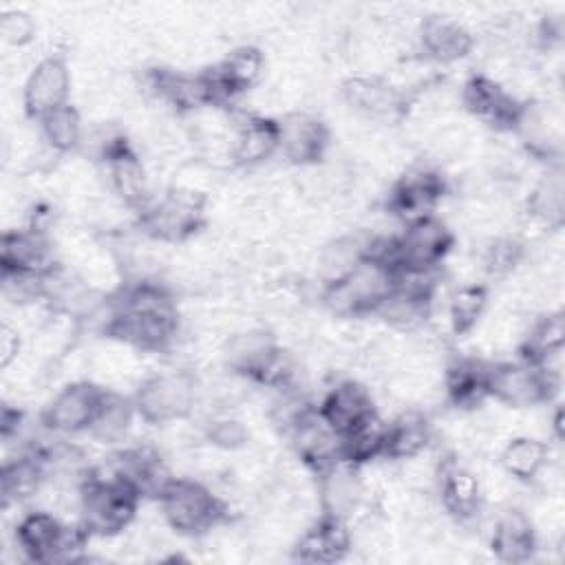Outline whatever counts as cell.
I'll return each instance as SVG.
<instances>
[{
    "mask_svg": "<svg viewBox=\"0 0 565 565\" xmlns=\"http://www.w3.org/2000/svg\"><path fill=\"white\" fill-rule=\"evenodd\" d=\"M95 322L102 335L137 353H166L181 331L177 296L161 278L124 280L106 296Z\"/></svg>",
    "mask_w": 565,
    "mask_h": 565,
    "instance_id": "1",
    "label": "cell"
},
{
    "mask_svg": "<svg viewBox=\"0 0 565 565\" xmlns=\"http://www.w3.org/2000/svg\"><path fill=\"white\" fill-rule=\"evenodd\" d=\"M397 285V269L377 256H364L347 274L320 285V302L335 320L375 316Z\"/></svg>",
    "mask_w": 565,
    "mask_h": 565,
    "instance_id": "2",
    "label": "cell"
},
{
    "mask_svg": "<svg viewBox=\"0 0 565 565\" xmlns=\"http://www.w3.org/2000/svg\"><path fill=\"white\" fill-rule=\"evenodd\" d=\"M141 505V494L124 479L90 468L79 486V523L95 539H115L126 532Z\"/></svg>",
    "mask_w": 565,
    "mask_h": 565,
    "instance_id": "3",
    "label": "cell"
},
{
    "mask_svg": "<svg viewBox=\"0 0 565 565\" xmlns=\"http://www.w3.org/2000/svg\"><path fill=\"white\" fill-rule=\"evenodd\" d=\"M154 501L163 523L179 536H207L230 523V505L196 477H172Z\"/></svg>",
    "mask_w": 565,
    "mask_h": 565,
    "instance_id": "4",
    "label": "cell"
},
{
    "mask_svg": "<svg viewBox=\"0 0 565 565\" xmlns=\"http://www.w3.org/2000/svg\"><path fill=\"white\" fill-rule=\"evenodd\" d=\"M203 194L168 185L159 199L135 216V227L141 236L161 245H185L196 238L207 225Z\"/></svg>",
    "mask_w": 565,
    "mask_h": 565,
    "instance_id": "5",
    "label": "cell"
},
{
    "mask_svg": "<svg viewBox=\"0 0 565 565\" xmlns=\"http://www.w3.org/2000/svg\"><path fill=\"white\" fill-rule=\"evenodd\" d=\"M199 377L188 369H168L146 375L132 397L137 417L148 426H168L188 419L199 406Z\"/></svg>",
    "mask_w": 565,
    "mask_h": 565,
    "instance_id": "6",
    "label": "cell"
},
{
    "mask_svg": "<svg viewBox=\"0 0 565 565\" xmlns=\"http://www.w3.org/2000/svg\"><path fill=\"white\" fill-rule=\"evenodd\" d=\"M490 399L512 411L550 406L561 391V375L523 360L490 362Z\"/></svg>",
    "mask_w": 565,
    "mask_h": 565,
    "instance_id": "7",
    "label": "cell"
},
{
    "mask_svg": "<svg viewBox=\"0 0 565 565\" xmlns=\"http://www.w3.org/2000/svg\"><path fill=\"white\" fill-rule=\"evenodd\" d=\"M457 243L455 232L437 214L406 223L393 234V267L397 274L439 271Z\"/></svg>",
    "mask_w": 565,
    "mask_h": 565,
    "instance_id": "8",
    "label": "cell"
},
{
    "mask_svg": "<svg viewBox=\"0 0 565 565\" xmlns=\"http://www.w3.org/2000/svg\"><path fill=\"white\" fill-rule=\"evenodd\" d=\"M340 99L355 115L388 124L411 115L415 90L404 88L384 75H349L340 82Z\"/></svg>",
    "mask_w": 565,
    "mask_h": 565,
    "instance_id": "9",
    "label": "cell"
},
{
    "mask_svg": "<svg viewBox=\"0 0 565 565\" xmlns=\"http://www.w3.org/2000/svg\"><path fill=\"white\" fill-rule=\"evenodd\" d=\"M525 102L490 73H472L459 88V106L466 115L503 135L514 132Z\"/></svg>",
    "mask_w": 565,
    "mask_h": 565,
    "instance_id": "10",
    "label": "cell"
},
{
    "mask_svg": "<svg viewBox=\"0 0 565 565\" xmlns=\"http://www.w3.org/2000/svg\"><path fill=\"white\" fill-rule=\"evenodd\" d=\"M99 161L104 163L110 192L126 210H130L137 216L152 203L154 196L150 188L148 168L124 130H119L110 139Z\"/></svg>",
    "mask_w": 565,
    "mask_h": 565,
    "instance_id": "11",
    "label": "cell"
},
{
    "mask_svg": "<svg viewBox=\"0 0 565 565\" xmlns=\"http://www.w3.org/2000/svg\"><path fill=\"white\" fill-rule=\"evenodd\" d=\"M448 194V179L433 166L406 168L388 188L384 210L402 225L437 214L435 210Z\"/></svg>",
    "mask_w": 565,
    "mask_h": 565,
    "instance_id": "12",
    "label": "cell"
},
{
    "mask_svg": "<svg viewBox=\"0 0 565 565\" xmlns=\"http://www.w3.org/2000/svg\"><path fill=\"white\" fill-rule=\"evenodd\" d=\"M435 490L439 508L459 525L475 523L483 512L481 475L463 463L455 452H446L435 463Z\"/></svg>",
    "mask_w": 565,
    "mask_h": 565,
    "instance_id": "13",
    "label": "cell"
},
{
    "mask_svg": "<svg viewBox=\"0 0 565 565\" xmlns=\"http://www.w3.org/2000/svg\"><path fill=\"white\" fill-rule=\"evenodd\" d=\"M106 391L108 386L95 380H73L64 384L42 408V428L60 437L88 433Z\"/></svg>",
    "mask_w": 565,
    "mask_h": 565,
    "instance_id": "14",
    "label": "cell"
},
{
    "mask_svg": "<svg viewBox=\"0 0 565 565\" xmlns=\"http://www.w3.org/2000/svg\"><path fill=\"white\" fill-rule=\"evenodd\" d=\"M150 97L170 108L179 117L199 115L214 108V93L205 71L190 73L168 66L148 68L141 77Z\"/></svg>",
    "mask_w": 565,
    "mask_h": 565,
    "instance_id": "15",
    "label": "cell"
},
{
    "mask_svg": "<svg viewBox=\"0 0 565 565\" xmlns=\"http://www.w3.org/2000/svg\"><path fill=\"white\" fill-rule=\"evenodd\" d=\"M71 68L62 53L40 57L22 84V113L31 121H40L49 113L71 104Z\"/></svg>",
    "mask_w": 565,
    "mask_h": 565,
    "instance_id": "16",
    "label": "cell"
},
{
    "mask_svg": "<svg viewBox=\"0 0 565 565\" xmlns=\"http://www.w3.org/2000/svg\"><path fill=\"white\" fill-rule=\"evenodd\" d=\"M265 53L254 44L234 46L223 60L203 68L214 93V108L232 106L238 97L254 90L265 77Z\"/></svg>",
    "mask_w": 565,
    "mask_h": 565,
    "instance_id": "17",
    "label": "cell"
},
{
    "mask_svg": "<svg viewBox=\"0 0 565 565\" xmlns=\"http://www.w3.org/2000/svg\"><path fill=\"white\" fill-rule=\"evenodd\" d=\"M278 154L294 168H318L331 148V128L324 119L307 110H287L278 117Z\"/></svg>",
    "mask_w": 565,
    "mask_h": 565,
    "instance_id": "18",
    "label": "cell"
},
{
    "mask_svg": "<svg viewBox=\"0 0 565 565\" xmlns=\"http://www.w3.org/2000/svg\"><path fill=\"white\" fill-rule=\"evenodd\" d=\"M296 461L318 477L340 461V435L320 417L316 404L309 406L285 433Z\"/></svg>",
    "mask_w": 565,
    "mask_h": 565,
    "instance_id": "19",
    "label": "cell"
},
{
    "mask_svg": "<svg viewBox=\"0 0 565 565\" xmlns=\"http://www.w3.org/2000/svg\"><path fill=\"white\" fill-rule=\"evenodd\" d=\"M353 552V530L347 519L318 514L291 543V558L313 565L344 561Z\"/></svg>",
    "mask_w": 565,
    "mask_h": 565,
    "instance_id": "20",
    "label": "cell"
},
{
    "mask_svg": "<svg viewBox=\"0 0 565 565\" xmlns=\"http://www.w3.org/2000/svg\"><path fill=\"white\" fill-rule=\"evenodd\" d=\"M280 148V126L278 117L245 113L232 126L230 139V166L238 170H254L278 154Z\"/></svg>",
    "mask_w": 565,
    "mask_h": 565,
    "instance_id": "21",
    "label": "cell"
},
{
    "mask_svg": "<svg viewBox=\"0 0 565 565\" xmlns=\"http://www.w3.org/2000/svg\"><path fill=\"white\" fill-rule=\"evenodd\" d=\"M417 46L424 60L448 66L466 60L475 51L477 38L452 15L428 13L417 24Z\"/></svg>",
    "mask_w": 565,
    "mask_h": 565,
    "instance_id": "22",
    "label": "cell"
},
{
    "mask_svg": "<svg viewBox=\"0 0 565 565\" xmlns=\"http://www.w3.org/2000/svg\"><path fill=\"white\" fill-rule=\"evenodd\" d=\"M490 360L455 355L441 371V397L459 413H475L490 399Z\"/></svg>",
    "mask_w": 565,
    "mask_h": 565,
    "instance_id": "23",
    "label": "cell"
},
{
    "mask_svg": "<svg viewBox=\"0 0 565 565\" xmlns=\"http://www.w3.org/2000/svg\"><path fill=\"white\" fill-rule=\"evenodd\" d=\"M55 243L49 230L22 225L4 230L0 236V271L44 274L55 267Z\"/></svg>",
    "mask_w": 565,
    "mask_h": 565,
    "instance_id": "24",
    "label": "cell"
},
{
    "mask_svg": "<svg viewBox=\"0 0 565 565\" xmlns=\"http://www.w3.org/2000/svg\"><path fill=\"white\" fill-rule=\"evenodd\" d=\"M488 547L501 563H530L539 552V527L519 505H505L490 530Z\"/></svg>",
    "mask_w": 565,
    "mask_h": 565,
    "instance_id": "25",
    "label": "cell"
},
{
    "mask_svg": "<svg viewBox=\"0 0 565 565\" xmlns=\"http://www.w3.org/2000/svg\"><path fill=\"white\" fill-rule=\"evenodd\" d=\"M316 408H318L320 417L340 437L377 411L371 388L355 377H342V380L333 382L322 393Z\"/></svg>",
    "mask_w": 565,
    "mask_h": 565,
    "instance_id": "26",
    "label": "cell"
},
{
    "mask_svg": "<svg viewBox=\"0 0 565 565\" xmlns=\"http://www.w3.org/2000/svg\"><path fill=\"white\" fill-rule=\"evenodd\" d=\"M362 468L338 461L316 477V497L322 514L351 521L366 503V486L360 475Z\"/></svg>",
    "mask_w": 565,
    "mask_h": 565,
    "instance_id": "27",
    "label": "cell"
},
{
    "mask_svg": "<svg viewBox=\"0 0 565 565\" xmlns=\"http://www.w3.org/2000/svg\"><path fill=\"white\" fill-rule=\"evenodd\" d=\"M565 347V318L561 309L541 311L521 333L516 355L523 362L539 364L561 375V358Z\"/></svg>",
    "mask_w": 565,
    "mask_h": 565,
    "instance_id": "28",
    "label": "cell"
},
{
    "mask_svg": "<svg viewBox=\"0 0 565 565\" xmlns=\"http://www.w3.org/2000/svg\"><path fill=\"white\" fill-rule=\"evenodd\" d=\"M108 472L130 483L141 494V499L146 497L157 499L163 486L174 477L168 470L161 452L150 444L128 446L117 450L113 455Z\"/></svg>",
    "mask_w": 565,
    "mask_h": 565,
    "instance_id": "29",
    "label": "cell"
},
{
    "mask_svg": "<svg viewBox=\"0 0 565 565\" xmlns=\"http://www.w3.org/2000/svg\"><path fill=\"white\" fill-rule=\"evenodd\" d=\"M68 523L51 510H31L15 523V547L29 563H57Z\"/></svg>",
    "mask_w": 565,
    "mask_h": 565,
    "instance_id": "30",
    "label": "cell"
},
{
    "mask_svg": "<svg viewBox=\"0 0 565 565\" xmlns=\"http://www.w3.org/2000/svg\"><path fill=\"white\" fill-rule=\"evenodd\" d=\"M527 227H534V236H547L558 232L565 218V183L561 163L547 166V172L530 190L523 207Z\"/></svg>",
    "mask_w": 565,
    "mask_h": 565,
    "instance_id": "31",
    "label": "cell"
},
{
    "mask_svg": "<svg viewBox=\"0 0 565 565\" xmlns=\"http://www.w3.org/2000/svg\"><path fill=\"white\" fill-rule=\"evenodd\" d=\"M49 481L46 459L42 448L20 450L15 457L4 459L0 470V492L2 505H20L38 497Z\"/></svg>",
    "mask_w": 565,
    "mask_h": 565,
    "instance_id": "32",
    "label": "cell"
},
{
    "mask_svg": "<svg viewBox=\"0 0 565 565\" xmlns=\"http://www.w3.org/2000/svg\"><path fill=\"white\" fill-rule=\"evenodd\" d=\"M433 439L435 430L428 415L417 406H408L397 417L386 422V441L382 459L406 463L424 455L430 448Z\"/></svg>",
    "mask_w": 565,
    "mask_h": 565,
    "instance_id": "33",
    "label": "cell"
},
{
    "mask_svg": "<svg viewBox=\"0 0 565 565\" xmlns=\"http://www.w3.org/2000/svg\"><path fill=\"white\" fill-rule=\"evenodd\" d=\"M497 463L505 477L516 483H536L552 463L550 441L532 435H512L497 452Z\"/></svg>",
    "mask_w": 565,
    "mask_h": 565,
    "instance_id": "34",
    "label": "cell"
},
{
    "mask_svg": "<svg viewBox=\"0 0 565 565\" xmlns=\"http://www.w3.org/2000/svg\"><path fill=\"white\" fill-rule=\"evenodd\" d=\"M490 305V287L481 280H470L457 285L446 305V316H448V327L452 335L463 338L472 333L481 320L486 318Z\"/></svg>",
    "mask_w": 565,
    "mask_h": 565,
    "instance_id": "35",
    "label": "cell"
},
{
    "mask_svg": "<svg viewBox=\"0 0 565 565\" xmlns=\"http://www.w3.org/2000/svg\"><path fill=\"white\" fill-rule=\"evenodd\" d=\"M384 441H386V422L375 411L373 415H369L366 419H362L358 426H353L349 433L340 437V461L355 468H364L375 459H382Z\"/></svg>",
    "mask_w": 565,
    "mask_h": 565,
    "instance_id": "36",
    "label": "cell"
},
{
    "mask_svg": "<svg viewBox=\"0 0 565 565\" xmlns=\"http://www.w3.org/2000/svg\"><path fill=\"white\" fill-rule=\"evenodd\" d=\"M38 126H40V139L44 141L49 152L57 157H66L82 150L86 126L77 106L66 104L49 113L46 117H42Z\"/></svg>",
    "mask_w": 565,
    "mask_h": 565,
    "instance_id": "37",
    "label": "cell"
},
{
    "mask_svg": "<svg viewBox=\"0 0 565 565\" xmlns=\"http://www.w3.org/2000/svg\"><path fill=\"white\" fill-rule=\"evenodd\" d=\"M137 417L135 404L130 395H121L115 388L106 391V397L95 415L93 426L88 428V435L106 446L121 444L132 426V419Z\"/></svg>",
    "mask_w": 565,
    "mask_h": 565,
    "instance_id": "38",
    "label": "cell"
},
{
    "mask_svg": "<svg viewBox=\"0 0 565 565\" xmlns=\"http://www.w3.org/2000/svg\"><path fill=\"white\" fill-rule=\"evenodd\" d=\"M527 258V243L519 234H492L483 241L477 265L488 278L512 276Z\"/></svg>",
    "mask_w": 565,
    "mask_h": 565,
    "instance_id": "39",
    "label": "cell"
},
{
    "mask_svg": "<svg viewBox=\"0 0 565 565\" xmlns=\"http://www.w3.org/2000/svg\"><path fill=\"white\" fill-rule=\"evenodd\" d=\"M249 439V426L243 419L232 417L227 413L210 417L203 426V441L218 452H241L247 448Z\"/></svg>",
    "mask_w": 565,
    "mask_h": 565,
    "instance_id": "40",
    "label": "cell"
},
{
    "mask_svg": "<svg viewBox=\"0 0 565 565\" xmlns=\"http://www.w3.org/2000/svg\"><path fill=\"white\" fill-rule=\"evenodd\" d=\"M38 24L29 11L7 9L0 13V38L11 49H24L35 40Z\"/></svg>",
    "mask_w": 565,
    "mask_h": 565,
    "instance_id": "41",
    "label": "cell"
},
{
    "mask_svg": "<svg viewBox=\"0 0 565 565\" xmlns=\"http://www.w3.org/2000/svg\"><path fill=\"white\" fill-rule=\"evenodd\" d=\"M20 353H22L20 329L9 320H4L0 327V369L9 371L18 362Z\"/></svg>",
    "mask_w": 565,
    "mask_h": 565,
    "instance_id": "42",
    "label": "cell"
},
{
    "mask_svg": "<svg viewBox=\"0 0 565 565\" xmlns=\"http://www.w3.org/2000/svg\"><path fill=\"white\" fill-rule=\"evenodd\" d=\"M22 426H24L22 408H18V404L4 402L2 411H0V437H2V441L9 444L13 437H18Z\"/></svg>",
    "mask_w": 565,
    "mask_h": 565,
    "instance_id": "43",
    "label": "cell"
}]
</instances>
